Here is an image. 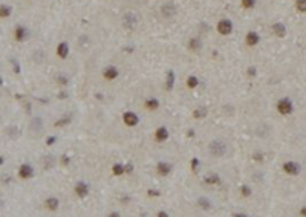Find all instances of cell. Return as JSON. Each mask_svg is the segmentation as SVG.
<instances>
[{
    "instance_id": "1",
    "label": "cell",
    "mask_w": 306,
    "mask_h": 217,
    "mask_svg": "<svg viewBox=\"0 0 306 217\" xmlns=\"http://www.w3.org/2000/svg\"><path fill=\"white\" fill-rule=\"evenodd\" d=\"M233 29V23L230 20H220L217 23V31L222 34V35H228Z\"/></svg>"
},
{
    "instance_id": "2",
    "label": "cell",
    "mask_w": 306,
    "mask_h": 217,
    "mask_svg": "<svg viewBox=\"0 0 306 217\" xmlns=\"http://www.w3.org/2000/svg\"><path fill=\"white\" fill-rule=\"evenodd\" d=\"M210 153L214 155V156H222L225 153V145L222 144V142H219V141L211 142L210 144Z\"/></svg>"
},
{
    "instance_id": "3",
    "label": "cell",
    "mask_w": 306,
    "mask_h": 217,
    "mask_svg": "<svg viewBox=\"0 0 306 217\" xmlns=\"http://www.w3.org/2000/svg\"><path fill=\"white\" fill-rule=\"evenodd\" d=\"M277 108H279V112L282 115H288V113H291V110H292V106H291L289 99H280L279 104H277Z\"/></svg>"
},
{
    "instance_id": "4",
    "label": "cell",
    "mask_w": 306,
    "mask_h": 217,
    "mask_svg": "<svg viewBox=\"0 0 306 217\" xmlns=\"http://www.w3.org/2000/svg\"><path fill=\"white\" fill-rule=\"evenodd\" d=\"M123 119H124V122H126L127 126H130V127L138 124V116L135 113H132V112H126L124 116H123Z\"/></svg>"
},
{
    "instance_id": "5",
    "label": "cell",
    "mask_w": 306,
    "mask_h": 217,
    "mask_svg": "<svg viewBox=\"0 0 306 217\" xmlns=\"http://www.w3.org/2000/svg\"><path fill=\"white\" fill-rule=\"evenodd\" d=\"M283 170L288 173V174H297L299 173V165L297 164H294V162H286L285 165H283Z\"/></svg>"
},
{
    "instance_id": "6",
    "label": "cell",
    "mask_w": 306,
    "mask_h": 217,
    "mask_svg": "<svg viewBox=\"0 0 306 217\" xmlns=\"http://www.w3.org/2000/svg\"><path fill=\"white\" fill-rule=\"evenodd\" d=\"M18 174H20V178L28 179V178H31V176H32V168H31L29 165H21V167H20Z\"/></svg>"
},
{
    "instance_id": "7",
    "label": "cell",
    "mask_w": 306,
    "mask_h": 217,
    "mask_svg": "<svg viewBox=\"0 0 306 217\" xmlns=\"http://www.w3.org/2000/svg\"><path fill=\"white\" fill-rule=\"evenodd\" d=\"M155 136H156V141H165L167 138H168V132H167V128L165 127H159L158 130H156V133H155Z\"/></svg>"
},
{
    "instance_id": "8",
    "label": "cell",
    "mask_w": 306,
    "mask_h": 217,
    "mask_svg": "<svg viewBox=\"0 0 306 217\" xmlns=\"http://www.w3.org/2000/svg\"><path fill=\"white\" fill-rule=\"evenodd\" d=\"M272 32H274L277 37H285L286 29H285V26H283L282 23H275V25L272 26Z\"/></svg>"
},
{
    "instance_id": "9",
    "label": "cell",
    "mask_w": 306,
    "mask_h": 217,
    "mask_svg": "<svg viewBox=\"0 0 306 217\" xmlns=\"http://www.w3.org/2000/svg\"><path fill=\"white\" fill-rule=\"evenodd\" d=\"M68 52H69L68 43H60V44H58V48H57V54L60 55L61 58H66V57H68Z\"/></svg>"
},
{
    "instance_id": "10",
    "label": "cell",
    "mask_w": 306,
    "mask_h": 217,
    "mask_svg": "<svg viewBox=\"0 0 306 217\" xmlns=\"http://www.w3.org/2000/svg\"><path fill=\"white\" fill-rule=\"evenodd\" d=\"M75 191H77V194H78L80 197H84V196L87 194V191H89V190H87V185L81 182V183H78V185H77Z\"/></svg>"
},
{
    "instance_id": "11",
    "label": "cell",
    "mask_w": 306,
    "mask_h": 217,
    "mask_svg": "<svg viewBox=\"0 0 306 217\" xmlns=\"http://www.w3.org/2000/svg\"><path fill=\"white\" fill-rule=\"evenodd\" d=\"M257 41H259V35H257L256 32H248V34H247V43H248L250 46L257 44Z\"/></svg>"
},
{
    "instance_id": "12",
    "label": "cell",
    "mask_w": 306,
    "mask_h": 217,
    "mask_svg": "<svg viewBox=\"0 0 306 217\" xmlns=\"http://www.w3.org/2000/svg\"><path fill=\"white\" fill-rule=\"evenodd\" d=\"M116 75H118V71H116L115 67H107V69L104 71V78H107V80L116 78Z\"/></svg>"
},
{
    "instance_id": "13",
    "label": "cell",
    "mask_w": 306,
    "mask_h": 217,
    "mask_svg": "<svg viewBox=\"0 0 306 217\" xmlns=\"http://www.w3.org/2000/svg\"><path fill=\"white\" fill-rule=\"evenodd\" d=\"M57 206H58V200L55 199V197H49V199L46 200V208H48V210L55 211V210H57Z\"/></svg>"
},
{
    "instance_id": "14",
    "label": "cell",
    "mask_w": 306,
    "mask_h": 217,
    "mask_svg": "<svg viewBox=\"0 0 306 217\" xmlns=\"http://www.w3.org/2000/svg\"><path fill=\"white\" fill-rule=\"evenodd\" d=\"M16 38H17L18 41H21V40L26 38V29L23 26H18L17 29H16Z\"/></svg>"
},
{
    "instance_id": "15",
    "label": "cell",
    "mask_w": 306,
    "mask_h": 217,
    "mask_svg": "<svg viewBox=\"0 0 306 217\" xmlns=\"http://www.w3.org/2000/svg\"><path fill=\"white\" fill-rule=\"evenodd\" d=\"M168 171H170V165H167V164H164V162L158 164V173L159 174L165 176V174H168Z\"/></svg>"
},
{
    "instance_id": "16",
    "label": "cell",
    "mask_w": 306,
    "mask_h": 217,
    "mask_svg": "<svg viewBox=\"0 0 306 217\" xmlns=\"http://www.w3.org/2000/svg\"><path fill=\"white\" fill-rule=\"evenodd\" d=\"M145 107L150 108V110H155V108H158V101L156 99H147Z\"/></svg>"
},
{
    "instance_id": "17",
    "label": "cell",
    "mask_w": 306,
    "mask_h": 217,
    "mask_svg": "<svg viewBox=\"0 0 306 217\" xmlns=\"http://www.w3.org/2000/svg\"><path fill=\"white\" fill-rule=\"evenodd\" d=\"M173 78H175L173 72H168V75H167V89H168V90L173 89Z\"/></svg>"
},
{
    "instance_id": "18",
    "label": "cell",
    "mask_w": 306,
    "mask_h": 217,
    "mask_svg": "<svg viewBox=\"0 0 306 217\" xmlns=\"http://www.w3.org/2000/svg\"><path fill=\"white\" fill-rule=\"evenodd\" d=\"M198 83H199V81H198V78H196V76H190V78L187 80V86H188V87H191V89H193V87H196V86H198Z\"/></svg>"
},
{
    "instance_id": "19",
    "label": "cell",
    "mask_w": 306,
    "mask_h": 217,
    "mask_svg": "<svg viewBox=\"0 0 306 217\" xmlns=\"http://www.w3.org/2000/svg\"><path fill=\"white\" fill-rule=\"evenodd\" d=\"M295 6H297V9H299V11L306 12V0H297Z\"/></svg>"
},
{
    "instance_id": "20",
    "label": "cell",
    "mask_w": 306,
    "mask_h": 217,
    "mask_svg": "<svg viewBox=\"0 0 306 217\" xmlns=\"http://www.w3.org/2000/svg\"><path fill=\"white\" fill-rule=\"evenodd\" d=\"M124 173V168L120 165V164H116V165H113V174H116V176H120V174H123Z\"/></svg>"
},
{
    "instance_id": "21",
    "label": "cell",
    "mask_w": 306,
    "mask_h": 217,
    "mask_svg": "<svg viewBox=\"0 0 306 217\" xmlns=\"http://www.w3.org/2000/svg\"><path fill=\"white\" fill-rule=\"evenodd\" d=\"M205 108H198V110H195V113H193V116L195 118H204L205 116Z\"/></svg>"
},
{
    "instance_id": "22",
    "label": "cell",
    "mask_w": 306,
    "mask_h": 217,
    "mask_svg": "<svg viewBox=\"0 0 306 217\" xmlns=\"http://www.w3.org/2000/svg\"><path fill=\"white\" fill-rule=\"evenodd\" d=\"M205 181L208 182V183H216V182H219V178H217L216 174H210V176H207Z\"/></svg>"
},
{
    "instance_id": "23",
    "label": "cell",
    "mask_w": 306,
    "mask_h": 217,
    "mask_svg": "<svg viewBox=\"0 0 306 217\" xmlns=\"http://www.w3.org/2000/svg\"><path fill=\"white\" fill-rule=\"evenodd\" d=\"M190 49H199V40L198 38H193L191 41H190Z\"/></svg>"
},
{
    "instance_id": "24",
    "label": "cell",
    "mask_w": 306,
    "mask_h": 217,
    "mask_svg": "<svg viewBox=\"0 0 306 217\" xmlns=\"http://www.w3.org/2000/svg\"><path fill=\"white\" fill-rule=\"evenodd\" d=\"M242 5L245 8H252L254 6V0H242Z\"/></svg>"
},
{
    "instance_id": "25",
    "label": "cell",
    "mask_w": 306,
    "mask_h": 217,
    "mask_svg": "<svg viewBox=\"0 0 306 217\" xmlns=\"http://www.w3.org/2000/svg\"><path fill=\"white\" fill-rule=\"evenodd\" d=\"M242 194H243V196H250V194H251V190H250L247 185H243V187H242Z\"/></svg>"
},
{
    "instance_id": "26",
    "label": "cell",
    "mask_w": 306,
    "mask_h": 217,
    "mask_svg": "<svg viewBox=\"0 0 306 217\" xmlns=\"http://www.w3.org/2000/svg\"><path fill=\"white\" fill-rule=\"evenodd\" d=\"M8 16H9V8L2 6V17H8Z\"/></svg>"
},
{
    "instance_id": "27",
    "label": "cell",
    "mask_w": 306,
    "mask_h": 217,
    "mask_svg": "<svg viewBox=\"0 0 306 217\" xmlns=\"http://www.w3.org/2000/svg\"><path fill=\"white\" fill-rule=\"evenodd\" d=\"M148 194H150V196H158L159 193H158V191H152V190H150V191H148Z\"/></svg>"
},
{
    "instance_id": "28",
    "label": "cell",
    "mask_w": 306,
    "mask_h": 217,
    "mask_svg": "<svg viewBox=\"0 0 306 217\" xmlns=\"http://www.w3.org/2000/svg\"><path fill=\"white\" fill-rule=\"evenodd\" d=\"M196 165H198V159H193V168H196Z\"/></svg>"
},
{
    "instance_id": "29",
    "label": "cell",
    "mask_w": 306,
    "mask_h": 217,
    "mask_svg": "<svg viewBox=\"0 0 306 217\" xmlns=\"http://www.w3.org/2000/svg\"><path fill=\"white\" fill-rule=\"evenodd\" d=\"M254 72H256V71H254V69H250V71H248V73H250V75H251V76H254Z\"/></svg>"
},
{
    "instance_id": "30",
    "label": "cell",
    "mask_w": 306,
    "mask_h": 217,
    "mask_svg": "<svg viewBox=\"0 0 306 217\" xmlns=\"http://www.w3.org/2000/svg\"><path fill=\"white\" fill-rule=\"evenodd\" d=\"M302 214H303V216H306V206L303 208V210H302Z\"/></svg>"
}]
</instances>
